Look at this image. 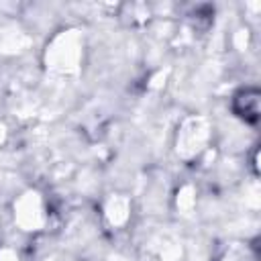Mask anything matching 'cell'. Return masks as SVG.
Masks as SVG:
<instances>
[{"label": "cell", "mask_w": 261, "mask_h": 261, "mask_svg": "<svg viewBox=\"0 0 261 261\" xmlns=\"http://www.w3.org/2000/svg\"><path fill=\"white\" fill-rule=\"evenodd\" d=\"M241 98H245V108L241 112H245L243 116L247 120H257V112H259V98H257V92H249L245 90L241 94Z\"/></svg>", "instance_id": "cell-1"}]
</instances>
